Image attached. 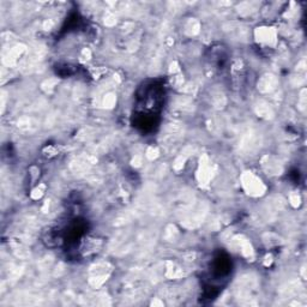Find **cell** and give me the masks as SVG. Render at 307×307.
<instances>
[{
    "instance_id": "7a4b0ae2",
    "label": "cell",
    "mask_w": 307,
    "mask_h": 307,
    "mask_svg": "<svg viewBox=\"0 0 307 307\" xmlns=\"http://www.w3.org/2000/svg\"><path fill=\"white\" fill-rule=\"evenodd\" d=\"M256 36L258 41L263 42L266 45H275L276 44V31L274 28H258L256 30Z\"/></svg>"
},
{
    "instance_id": "6da1fadb",
    "label": "cell",
    "mask_w": 307,
    "mask_h": 307,
    "mask_svg": "<svg viewBox=\"0 0 307 307\" xmlns=\"http://www.w3.org/2000/svg\"><path fill=\"white\" fill-rule=\"evenodd\" d=\"M243 185H244V187L246 188V191L253 196H258L260 194H263L264 190H265V187H264L262 181H260L256 175L251 174V173L250 174L243 175Z\"/></svg>"
}]
</instances>
